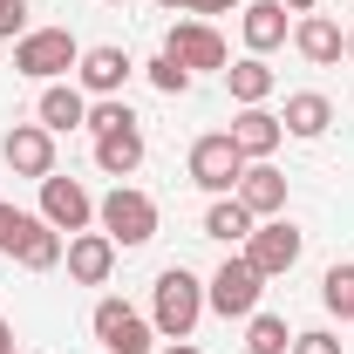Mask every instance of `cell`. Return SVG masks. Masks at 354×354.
<instances>
[{
  "mask_svg": "<svg viewBox=\"0 0 354 354\" xmlns=\"http://www.w3.org/2000/svg\"><path fill=\"white\" fill-rule=\"evenodd\" d=\"M320 300H327V307H334V313L354 327V266H327V279H320Z\"/></svg>",
  "mask_w": 354,
  "mask_h": 354,
  "instance_id": "24",
  "label": "cell"
},
{
  "mask_svg": "<svg viewBox=\"0 0 354 354\" xmlns=\"http://www.w3.org/2000/svg\"><path fill=\"white\" fill-rule=\"evenodd\" d=\"M164 55L184 62L191 75H205V68H232V55H225V35L212 21H177L171 35H164Z\"/></svg>",
  "mask_w": 354,
  "mask_h": 354,
  "instance_id": "6",
  "label": "cell"
},
{
  "mask_svg": "<svg viewBox=\"0 0 354 354\" xmlns=\"http://www.w3.org/2000/svg\"><path fill=\"white\" fill-rule=\"evenodd\" d=\"M150 82L164 88V95H184V88H191V68L171 62V55H157V62H150Z\"/></svg>",
  "mask_w": 354,
  "mask_h": 354,
  "instance_id": "26",
  "label": "cell"
},
{
  "mask_svg": "<svg viewBox=\"0 0 354 354\" xmlns=\"http://www.w3.org/2000/svg\"><path fill=\"white\" fill-rule=\"evenodd\" d=\"M300 245H307V239L286 218H266V225H252V239H245V259L259 266V279H279V272L300 266Z\"/></svg>",
  "mask_w": 354,
  "mask_h": 354,
  "instance_id": "7",
  "label": "cell"
},
{
  "mask_svg": "<svg viewBox=\"0 0 354 354\" xmlns=\"http://www.w3.org/2000/svg\"><path fill=\"white\" fill-rule=\"evenodd\" d=\"M82 62V48L68 28H28L21 41H14V68L21 75H35V82H55V75H68Z\"/></svg>",
  "mask_w": 354,
  "mask_h": 354,
  "instance_id": "3",
  "label": "cell"
},
{
  "mask_svg": "<svg viewBox=\"0 0 354 354\" xmlns=\"http://www.w3.org/2000/svg\"><path fill=\"white\" fill-rule=\"evenodd\" d=\"M279 136H286V123H279L266 102H259V109H239V116H232V143H239V157H245V164H266V157L279 150Z\"/></svg>",
  "mask_w": 354,
  "mask_h": 354,
  "instance_id": "13",
  "label": "cell"
},
{
  "mask_svg": "<svg viewBox=\"0 0 354 354\" xmlns=\"http://www.w3.org/2000/svg\"><path fill=\"white\" fill-rule=\"evenodd\" d=\"M130 55L116 41H102V48H82V62H75V75H82V95H116V88L130 82Z\"/></svg>",
  "mask_w": 354,
  "mask_h": 354,
  "instance_id": "12",
  "label": "cell"
},
{
  "mask_svg": "<svg viewBox=\"0 0 354 354\" xmlns=\"http://www.w3.org/2000/svg\"><path fill=\"white\" fill-rule=\"evenodd\" d=\"M286 7H293V14H313V7H320V0H286Z\"/></svg>",
  "mask_w": 354,
  "mask_h": 354,
  "instance_id": "32",
  "label": "cell"
},
{
  "mask_svg": "<svg viewBox=\"0 0 354 354\" xmlns=\"http://www.w3.org/2000/svg\"><path fill=\"white\" fill-rule=\"evenodd\" d=\"M0 354H14V327L7 320H0Z\"/></svg>",
  "mask_w": 354,
  "mask_h": 354,
  "instance_id": "31",
  "label": "cell"
},
{
  "mask_svg": "<svg viewBox=\"0 0 354 354\" xmlns=\"http://www.w3.org/2000/svg\"><path fill=\"white\" fill-rule=\"evenodd\" d=\"M95 164H102V171L123 184V177H130L136 164H143V130H136V123H123V130L95 136Z\"/></svg>",
  "mask_w": 354,
  "mask_h": 354,
  "instance_id": "20",
  "label": "cell"
},
{
  "mask_svg": "<svg viewBox=\"0 0 354 354\" xmlns=\"http://www.w3.org/2000/svg\"><path fill=\"white\" fill-rule=\"evenodd\" d=\"M109 7H123V0H109Z\"/></svg>",
  "mask_w": 354,
  "mask_h": 354,
  "instance_id": "36",
  "label": "cell"
},
{
  "mask_svg": "<svg viewBox=\"0 0 354 354\" xmlns=\"http://www.w3.org/2000/svg\"><path fill=\"white\" fill-rule=\"evenodd\" d=\"M150 334H157V327L136 307H123V300H102V307H95V341L109 354H150Z\"/></svg>",
  "mask_w": 354,
  "mask_h": 354,
  "instance_id": "9",
  "label": "cell"
},
{
  "mask_svg": "<svg viewBox=\"0 0 354 354\" xmlns=\"http://www.w3.org/2000/svg\"><path fill=\"white\" fill-rule=\"evenodd\" d=\"M279 123H286V136H327V123H334V102H327L320 88H300V95H286Z\"/></svg>",
  "mask_w": 354,
  "mask_h": 354,
  "instance_id": "18",
  "label": "cell"
},
{
  "mask_svg": "<svg viewBox=\"0 0 354 354\" xmlns=\"http://www.w3.org/2000/svg\"><path fill=\"white\" fill-rule=\"evenodd\" d=\"M272 82H279V75L266 68V55H245V62H232V68H225V88H232V102H239V109H259L266 95H272Z\"/></svg>",
  "mask_w": 354,
  "mask_h": 354,
  "instance_id": "19",
  "label": "cell"
},
{
  "mask_svg": "<svg viewBox=\"0 0 354 354\" xmlns=\"http://www.w3.org/2000/svg\"><path fill=\"white\" fill-rule=\"evenodd\" d=\"M205 239H225V245H232V239H252V212H245L239 198H218V205L205 212Z\"/></svg>",
  "mask_w": 354,
  "mask_h": 354,
  "instance_id": "22",
  "label": "cell"
},
{
  "mask_svg": "<svg viewBox=\"0 0 354 354\" xmlns=\"http://www.w3.org/2000/svg\"><path fill=\"white\" fill-rule=\"evenodd\" d=\"M123 123H136V116H130V102H116V95H102V102H95V109H88V130H95V136H109V130H123Z\"/></svg>",
  "mask_w": 354,
  "mask_h": 354,
  "instance_id": "25",
  "label": "cell"
},
{
  "mask_svg": "<svg viewBox=\"0 0 354 354\" xmlns=\"http://www.w3.org/2000/svg\"><path fill=\"white\" fill-rule=\"evenodd\" d=\"M348 55H354V28H348Z\"/></svg>",
  "mask_w": 354,
  "mask_h": 354,
  "instance_id": "35",
  "label": "cell"
},
{
  "mask_svg": "<svg viewBox=\"0 0 354 354\" xmlns=\"http://www.w3.org/2000/svg\"><path fill=\"white\" fill-rule=\"evenodd\" d=\"M239 177H245V157H239L232 130H212V136H198V143H191V184H198V191L232 198V191H239Z\"/></svg>",
  "mask_w": 354,
  "mask_h": 354,
  "instance_id": "5",
  "label": "cell"
},
{
  "mask_svg": "<svg viewBox=\"0 0 354 354\" xmlns=\"http://www.w3.org/2000/svg\"><path fill=\"white\" fill-rule=\"evenodd\" d=\"M157 7H191V0H157Z\"/></svg>",
  "mask_w": 354,
  "mask_h": 354,
  "instance_id": "34",
  "label": "cell"
},
{
  "mask_svg": "<svg viewBox=\"0 0 354 354\" xmlns=\"http://www.w3.org/2000/svg\"><path fill=\"white\" fill-rule=\"evenodd\" d=\"M95 218H102V232H109L116 245H150V239H157V198L136 191V184H116V191L95 205Z\"/></svg>",
  "mask_w": 354,
  "mask_h": 354,
  "instance_id": "2",
  "label": "cell"
},
{
  "mask_svg": "<svg viewBox=\"0 0 354 354\" xmlns=\"http://www.w3.org/2000/svg\"><path fill=\"white\" fill-rule=\"evenodd\" d=\"M198 313H205V279L184 272V266H164L157 272V293H150V327L164 341H191Z\"/></svg>",
  "mask_w": 354,
  "mask_h": 354,
  "instance_id": "1",
  "label": "cell"
},
{
  "mask_svg": "<svg viewBox=\"0 0 354 354\" xmlns=\"http://www.w3.org/2000/svg\"><path fill=\"white\" fill-rule=\"evenodd\" d=\"M245 348H252V354H293V334H286V320H279V313H252Z\"/></svg>",
  "mask_w": 354,
  "mask_h": 354,
  "instance_id": "23",
  "label": "cell"
},
{
  "mask_svg": "<svg viewBox=\"0 0 354 354\" xmlns=\"http://www.w3.org/2000/svg\"><path fill=\"white\" fill-rule=\"evenodd\" d=\"M0 157H7V171L14 177H55V130H41V123H14L7 130V143H0Z\"/></svg>",
  "mask_w": 354,
  "mask_h": 354,
  "instance_id": "8",
  "label": "cell"
},
{
  "mask_svg": "<svg viewBox=\"0 0 354 354\" xmlns=\"http://www.w3.org/2000/svg\"><path fill=\"white\" fill-rule=\"evenodd\" d=\"M35 116H41V130H75V123H88V95L82 88H68V82H48L41 88V102H35Z\"/></svg>",
  "mask_w": 354,
  "mask_h": 354,
  "instance_id": "16",
  "label": "cell"
},
{
  "mask_svg": "<svg viewBox=\"0 0 354 354\" xmlns=\"http://www.w3.org/2000/svg\"><path fill=\"white\" fill-rule=\"evenodd\" d=\"M232 7H239V0H191L184 14H232Z\"/></svg>",
  "mask_w": 354,
  "mask_h": 354,
  "instance_id": "30",
  "label": "cell"
},
{
  "mask_svg": "<svg viewBox=\"0 0 354 354\" xmlns=\"http://www.w3.org/2000/svg\"><path fill=\"white\" fill-rule=\"evenodd\" d=\"M28 225H35V212H14V205H0V252L14 259V245L28 239Z\"/></svg>",
  "mask_w": 354,
  "mask_h": 354,
  "instance_id": "27",
  "label": "cell"
},
{
  "mask_svg": "<svg viewBox=\"0 0 354 354\" xmlns=\"http://www.w3.org/2000/svg\"><path fill=\"white\" fill-rule=\"evenodd\" d=\"M164 354H198V348H191V341H171V348H164Z\"/></svg>",
  "mask_w": 354,
  "mask_h": 354,
  "instance_id": "33",
  "label": "cell"
},
{
  "mask_svg": "<svg viewBox=\"0 0 354 354\" xmlns=\"http://www.w3.org/2000/svg\"><path fill=\"white\" fill-rule=\"evenodd\" d=\"M239 28H245V48L252 55H272V48L286 41V0H252Z\"/></svg>",
  "mask_w": 354,
  "mask_h": 354,
  "instance_id": "17",
  "label": "cell"
},
{
  "mask_svg": "<svg viewBox=\"0 0 354 354\" xmlns=\"http://www.w3.org/2000/svg\"><path fill=\"white\" fill-rule=\"evenodd\" d=\"M62 252H68V239H62L48 218H35V225H28V239L14 245V266H28V272H48V266H62Z\"/></svg>",
  "mask_w": 354,
  "mask_h": 354,
  "instance_id": "21",
  "label": "cell"
},
{
  "mask_svg": "<svg viewBox=\"0 0 354 354\" xmlns=\"http://www.w3.org/2000/svg\"><path fill=\"white\" fill-rule=\"evenodd\" d=\"M259 293H266L259 266L239 252V259H225L218 272H212V286H205V307L225 313V320H252V313H259Z\"/></svg>",
  "mask_w": 354,
  "mask_h": 354,
  "instance_id": "4",
  "label": "cell"
},
{
  "mask_svg": "<svg viewBox=\"0 0 354 354\" xmlns=\"http://www.w3.org/2000/svg\"><path fill=\"white\" fill-rule=\"evenodd\" d=\"M252 218H279L286 212V177L272 171V164H245V177H239V191H232Z\"/></svg>",
  "mask_w": 354,
  "mask_h": 354,
  "instance_id": "14",
  "label": "cell"
},
{
  "mask_svg": "<svg viewBox=\"0 0 354 354\" xmlns=\"http://www.w3.org/2000/svg\"><path fill=\"white\" fill-rule=\"evenodd\" d=\"M293 354H341V341L327 327H307V334H293Z\"/></svg>",
  "mask_w": 354,
  "mask_h": 354,
  "instance_id": "29",
  "label": "cell"
},
{
  "mask_svg": "<svg viewBox=\"0 0 354 354\" xmlns=\"http://www.w3.org/2000/svg\"><path fill=\"white\" fill-rule=\"evenodd\" d=\"M28 35V0H0V41H21Z\"/></svg>",
  "mask_w": 354,
  "mask_h": 354,
  "instance_id": "28",
  "label": "cell"
},
{
  "mask_svg": "<svg viewBox=\"0 0 354 354\" xmlns=\"http://www.w3.org/2000/svg\"><path fill=\"white\" fill-rule=\"evenodd\" d=\"M293 48L307 55L313 68H334V62H341V48H348V35H341L327 14H300V28H293Z\"/></svg>",
  "mask_w": 354,
  "mask_h": 354,
  "instance_id": "15",
  "label": "cell"
},
{
  "mask_svg": "<svg viewBox=\"0 0 354 354\" xmlns=\"http://www.w3.org/2000/svg\"><path fill=\"white\" fill-rule=\"evenodd\" d=\"M62 259H68V279H75V286H102V279L116 272V239H109V232H75Z\"/></svg>",
  "mask_w": 354,
  "mask_h": 354,
  "instance_id": "11",
  "label": "cell"
},
{
  "mask_svg": "<svg viewBox=\"0 0 354 354\" xmlns=\"http://www.w3.org/2000/svg\"><path fill=\"white\" fill-rule=\"evenodd\" d=\"M41 218L55 225V232H88L95 198H88L75 177H41Z\"/></svg>",
  "mask_w": 354,
  "mask_h": 354,
  "instance_id": "10",
  "label": "cell"
}]
</instances>
